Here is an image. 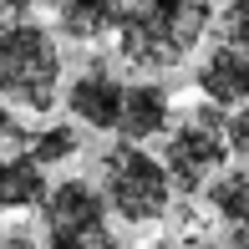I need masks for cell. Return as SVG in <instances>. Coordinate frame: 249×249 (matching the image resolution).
<instances>
[{"instance_id":"1","label":"cell","mask_w":249,"mask_h":249,"mask_svg":"<svg viewBox=\"0 0 249 249\" xmlns=\"http://www.w3.org/2000/svg\"><path fill=\"white\" fill-rule=\"evenodd\" d=\"M209 26V0H122L112 36H117V56L132 71H173L178 61L194 56Z\"/></svg>"},{"instance_id":"2","label":"cell","mask_w":249,"mask_h":249,"mask_svg":"<svg viewBox=\"0 0 249 249\" xmlns=\"http://www.w3.org/2000/svg\"><path fill=\"white\" fill-rule=\"evenodd\" d=\"M61 97V46L36 20H0V102L51 112Z\"/></svg>"},{"instance_id":"3","label":"cell","mask_w":249,"mask_h":249,"mask_svg":"<svg viewBox=\"0 0 249 249\" xmlns=\"http://www.w3.org/2000/svg\"><path fill=\"white\" fill-rule=\"evenodd\" d=\"M102 194L122 224H158L173 203V178H168L163 158L142 153V142L122 138L102 158Z\"/></svg>"},{"instance_id":"4","label":"cell","mask_w":249,"mask_h":249,"mask_svg":"<svg viewBox=\"0 0 249 249\" xmlns=\"http://www.w3.org/2000/svg\"><path fill=\"white\" fill-rule=\"evenodd\" d=\"M224 122H229V107H219V102L203 97L178 127H168V138H163V168H168V178H173L178 194H203V183L229 163Z\"/></svg>"},{"instance_id":"5","label":"cell","mask_w":249,"mask_h":249,"mask_svg":"<svg viewBox=\"0 0 249 249\" xmlns=\"http://www.w3.org/2000/svg\"><path fill=\"white\" fill-rule=\"evenodd\" d=\"M41 229L46 249H117L107 229V198L87 178H61L41 198Z\"/></svg>"},{"instance_id":"6","label":"cell","mask_w":249,"mask_h":249,"mask_svg":"<svg viewBox=\"0 0 249 249\" xmlns=\"http://www.w3.org/2000/svg\"><path fill=\"white\" fill-rule=\"evenodd\" d=\"M66 112L92 132H117V112H122V82L107 76L102 66L82 71L66 87Z\"/></svg>"},{"instance_id":"7","label":"cell","mask_w":249,"mask_h":249,"mask_svg":"<svg viewBox=\"0 0 249 249\" xmlns=\"http://www.w3.org/2000/svg\"><path fill=\"white\" fill-rule=\"evenodd\" d=\"M168 122H173V97H168L158 82H132V87H122L117 132H122L127 142L163 138V132H168Z\"/></svg>"},{"instance_id":"8","label":"cell","mask_w":249,"mask_h":249,"mask_svg":"<svg viewBox=\"0 0 249 249\" xmlns=\"http://www.w3.org/2000/svg\"><path fill=\"white\" fill-rule=\"evenodd\" d=\"M198 92L209 102H219V107L249 102V51L219 41V46L203 56V66H198Z\"/></svg>"},{"instance_id":"9","label":"cell","mask_w":249,"mask_h":249,"mask_svg":"<svg viewBox=\"0 0 249 249\" xmlns=\"http://www.w3.org/2000/svg\"><path fill=\"white\" fill-rule=\"evenodd\" d=\"M117 10L122 0H51V16H56V31L76 46H92V41L112 36L117 31Z\"/></svg>"},{"instance_id":"10","label":"cell","mask_w":249,"mask_h":249,"mask_svg":"<svg viewBox=\"0 0 249 249\" xmlns=\"http://www.w3.org/2000/svg\"><path fill=\"white\" fill-rule=\"evenodd\" d=\"M46 188H51L46 183V168H41L31 153H5V158H0V209H5V213L41 209Z\"/></svg>"},{"instance_id":"11","label":"cell","mask_w":249,"mask_h":249,"mask_svg":"<svg viewBox=\"0 0 249 249\" xmlns=\"http://www.w3.org/2000/svg\"><path fill=\"white\" fill-rule=\"evenodd\" d=\"M203 198H209V209L219 213L224 224H244L249 219V163L219 168V173L203 183Z\"/></svg>"},{"instance_id":"12","label":"cell","mask_w":249,"mask_h":249,"mask_svg":"<svg viewBox=\"0 0 249 249\" xmlns=\"http://www.w3.org/2000/svg\"><path fill=\"white\" fill-rule=\"evenodd\" d=\"M76 148H82V132H76L71 122H51V127L31 132V142H26V153L36 158L41 168H51V163H66V158H76Z\"/></svg>"},{"instance_id":"13","label":"cell","mask_w":249,"mask_h":249,"mask_svg":"<svg viewBox=\"0 0 249 249\" xmlns=\"http://www.w3.org/2000/svg\"><path fill=\"white\" fill-rule=\"evenodd\" d=\"M219 36L229 41V46H244V51H249V0H229V5H224Z\"/></svg>"},{"instance_id":"14","label":"cell","mask_w":249,"mask_h":249,"mask_svg":"<svg viewBox=\"0 0 249 249\" xmlns=\"http://www.w3.org/2000/svg\"><path fill=\"white\" fill-rule=\"evenodd\" d=\"M26 142H31V132L16 122L10 102H0V158H5V153H26Z\"/></svg>"},{"instance_id":"15","label":"cell","mask_w":249,"mask_h":249,"mask_svg":"<svg viewBox=\"0 0 249 249\" xmlns=\"http://www.w3.org/2000/svg\"><path fill=\"white\" fill-rule=\"evenodd\" d=\"M224 142H229V153L249 158V102H239V112H229V122H224Z\"/></svg>"},{"instance_id":"16","label":"cell","mask_w":249,"mask_h":249,"mask_svg":"<svg viewBox=\"0 0 249 249\" xmlns=\"http://www.w3.org/2000/svg\"><path fill=\"white\" fill-rule=\"evenodd\" d=\"M36 10V0H0V20H26Z\"/></svg>"},{"instance_id":"17","label":"cell","mask_w":249,"mask_h":249,"mask_svg":"<svg viewBox=\"0 0 249 249\" xmlns=\"http://www.w3.org/2000/svg\"><path fill=\"white\" fill-rule=\"evenodd\" d=\"M0 249H36V239H31L26 229H16V234H5V239H0Z\"/></svg>"},{"instance_id":"18","label":"cell","mask_w":249,"mask_h":249,"mask_svg":"<svg viewBox=\"0 0 249 249\" xmlns=\"http://www.w3.org/2000/svg\"><path fill=\"white\" fill-rule=\"evenodd\" d=\"M229 229H234L229 234V249H249V219L244 224H229Z\"/></svg>"},{"instance_id":"19","label":"cell","mask_w":249,"mask_h":249,"mask_svg":"<svg viewBox=\"0 0 249 249\" xmlns=\"http://www.w3.org/2000/svg\"><path fill=\"white\" fill-rule=\"evenodd\" d=\"M183 249H224V244H209V239H188Z\"/></svg>"}]
</instances>
